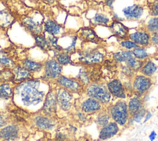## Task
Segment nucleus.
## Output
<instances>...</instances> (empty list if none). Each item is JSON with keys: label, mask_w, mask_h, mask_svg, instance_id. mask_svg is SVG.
Returning <instances> with one entry per match:
<instances>
[{"label": "nucleus", "mask_w": 158, "mask_h": 141, "mask_svg": "<svg viewBox=\"0 0 158 141\" xmlns=\"http://www.w3.org/2000/svg\"><path fill=\"white\" fill-rule=\"evenodd\" d=\"M41 82L38 79H30L14 87V96H17L23 106H36L42 103L46 93L40 90Z\"/></svg>", "instance_id": "nucleus-1"}, {"label": "nucleus", "mask_w": 158, "mask_h": 141, "mask_svg": "<svg viewBox=\"0 0 158 141\" xmlns=\"http://www.w3.org/2000/svg\"><path fill=\"white\" fill-rule=\"evenodd\" d=\"M107 111L112 121L115 122L120 127L125 126L130 118L128 109L127 101L125 100H117L107 107Z\"/></svg>", "instance_id": "nucleus-2"}, {"label": "nucleus", "mask_w": 158, "mask_h": 141, "mask_svg": "<svg viewBox=\"0 0 158 141\" xmlns=\"http://www.w3.org/2000/svg\"><path fill=\"white\" fill-rule=\"evenodd\" d=\"M85 92L88 97L98 100L103 105H108L111 103L112 96L109 92L106 85L104 83H90L86 85Z\"/></svg>", "instance_id": "nucleus-3"}, {"label": "nucleus", "mask_w": 158, "mask_h": 141, "mask_svg": "<svg viewBox=\"0 0 158 141\" xmlns=\"http://www.w3.org/2000/svg\"><path fill=\"white\" fill-rule=\"evenodd\" d=\"M133 94L139 96L145 95L152 88L153 80L151 77L146 76L141 73L135 74L131 79Z\"/></svg>", "instance_id": "nucleus-4"}, {"label": "nucleus", "mask_w": 158, "mask_h": 141, "mask_svg": "<svg viewBox=\"0 0 158 141\" xmlns=\"http://www.w3.org/2000/svg\"><path fill=\"white\" fill-rule=\"evenodd\" d=\"M78 61L86 65L99 64L104 59V54L98 49L91 48L79 52Z\"/></svg>", "instance_id": "nucleus-5"}, {"label": "nucleus", "mask_w": 158, "mask_h": 141, "mask_svg": "<svg viewBox=\"0 0 158 141\" xmlns=\"http://www.w3.org/2000/svg\"><path fill=\"white\" fill-rule=\"evenodd\" d=\"M151 34L144 27L130 28L128 39L139 46L148 47L151 45Z\"/></svg>", "instance_id": "nucleus-6"}, {"label": "nucleus", "mask_w": 158, "mask_h": 141, "mask_svg": "<svg viewBox=\"0 0 158 141\" xmlns=\"http://www.w3.org/2000/svg\"><path fill=\"white\" fill-rule=\"evenodd\" d=\"M56 94L57 106L62 111H69L73 105L72 93L60 87L56 90Z\"/></svg>", "instance_id": "nucleus-7"}, {"label": "nucleus", "mask_w": 158, "mask_h": 141, "mask_svg": "<svg viewBox=\"0 0 158 141\" xmlns=\"http://www.w3.org/2000/svg\"><path fill=\"white\" fill-rule=\"evenodd\" d=\"M106 85L113 98L117 100H125L127 98V93L120 79H113L107 82Z\"/></svg>", "instance_id": "nucleus-8"}, {"label": "nucleus", "mask_w": 158, "mask_h": 141, "mask_svg": "<svg viewBox=\"0 0 158 141\" xmlns=\"http://www.w3.org/2000/svg\"><path fill=\"white\" fill-rule=\"evenodd\" d=\"M57 107L56 92L50 90L46 93L43 101V105L41 108L42 113L46 116L52 117L56 114Z\"/></svg>", "instance_id": "nucleus-9"}, {"label": "nucleus", "mask_w": 158, "mask_h": 141, "mask_svg": "<svg viewBox=\"0 0 158 141\" xmlns=\"http://www.w3.org/2000/svg\"><path fill=\"white\" fill-rule=\"evenodd\" d=\"M122 14L128 21H137L142 18L144 14V7L139 4H133L123 7Z\"/></svg>", "instance_id": "nucleus-10"}, {"label": "nucleus", "mask_w": 158, "mask_h": 141, "mask_svg": "<svg viewBox=\"0 0 158 141\" xmlns=\"http://www.w3.org/2000/svg\"><path fill=\"white\" fill-rule=\"evenodd\" d=\"M57 84L72 93H80L83 90V85L77 79L69 78L60 75L56 79Z\"/></svg>", "instance_id": "nucleus-11"}, {"label": "nucleus", "mask_w": 158, "mask_h": 141, "mask_svg": "<svg viewBox=\"0 0 158 141\" xmlns=\"http://www.w3.org/2000/svg\"><path fill=\"white\" fill-rule=\"evenodd\" d=\"M43 65L44 79H57L61 75L62 66L56 59L47 60Z\"/></svg>", "instance_id": "nucleus-12"}, {"label": "nucleus", "mask_w": 158, "mask_h": 141, "mask_svg": "<svg viewBox=\"0 0 158 141\" xmlns=\"http://www.w3.org/2000/svg\"><path fill=\"white\" fill-rule=\"evenodd\" d=\"M109 28L113 35L120 40L128 38L130 28L121 21L113 19L109 25Z\"/></svg>", "instance_id": "nucleus-13"}, {"label": "nucleus", "mask_w": 158, "mask_h": 141, "mask_svg": "<svg viewBox=\"0 0 158 141\" xmlns=\"http://www.w3.org/2000/svg\"><path fill=\"white\" fill-rule=\"evenodd\" d=\"M34 125L40 130H52L56 126V121L52 117L44 114H38L33 119Z\"/></svg>", "instance_id": "nucleus-14"}, {"label": "nucleus", "mask_w": 158, "mask_h": 141, "mask_svg": "<svg viewBox=\"0 0 158 141\" xmlns=\"http://www.w3.org/2000/svg\"><path fill=\"white\" fill-rule=\"evenodd\" d=\"M104 106L98 100L88 96L87 98L81 102L80 109L85 114H91L98 113L104 109Z\"/></svg>", "instance_id": "nucleus-15"}, {"label": "nucleus", "mask_w": 158, "mask_h": 141, "mask_svg": "<svg viewBox=\"0 0 158 141\" xmlns=\"http://www.w3.org/2000/svg\"><path fill=\"white\" fill-rule=\"evenodd\" d=\"M20 134V128L15 124H7L0 129V139L4 141H15Z\"/></svg>", "instance_id": "nucleus-16"}, {"label": "nucleus", "mask_w": 158, "mask_h": 141, "mask_svg": "<svg viewBox=\"0 0 158 141\" xmlns=\"http://www.w3.org/2000/svg\"><path fill=\"white\" fill-rule=\"evenodd\" d=\"M120 130V127L114 121H111L104 127L100 128L98 138L101 140L109 139L117 135Z\"/></svg>", "instance_id": "nucleus-17"}, {"label": "nucleus", "mask_w": 158, "mask_h": 141, "mask_svg": "<svg viewBox=\"0 0 158 141\" xmlns=\"http://www.w3.org/2000/svg\"><path fill=\"white\" fill-rule=\"evenodd\" d=\"M12 72L14 74L13 82L17 84L32 79V73L20 65H15L12 69Z\"/></svg>", "instance_id": "nucleus-18"}, {"label": "nucleus", "mask_w": 158, "mask_h": 141, "mask_svg": "<svg viewBox=\"0 0 158 141\" xmlns=\"http://www.w3.org/2000/svg\"><path fill=\"white\" fill-rule=\"evenodd\" d=\"M158 69V58L150 57L144 61L139 72L146 76L152 77Z\"/></svg>", "instance_id": "nucleus-19"}, {"label": "nucleus", "mask_w": 158, "mask_h": 141, "mask_svg": "<svg viewBox=\"0 0 158 141\" xmlns=\"http://www.w3.org/2000/svg\"><path fill=\"white\" fill-rule=\"evenodd\" d=\"M127 105L130 117L133 116L138 111L144 107V101L142 97L134 94L129 98L128 101H127Z\"/></svg>", "instance_id": "nucleus-20"}, {"label": "nucleus", "mask_w": 158, "mask_h": 141, "mask_svg": "<svg viewBox=\"0 0 158 141\" xmlns=\"http://www.w3.org/2000/svg\"><path fill=\"white\" fill-rule=\"evenodd\" d=\"M78 36L81 40L87 42L98 43L100 41V38L94 30L90 27H84L80 29L78 32Z\"/></svg>", "instance_id": "nucleus-21"}, {"label": "nucleus", "mask_w": 158, "mask_h": 141, "mask_svg": "<svg viewBox=\"0 0 158 141\" xmlns=\"http://www.w3.org/2000/svg\"><path fill=\"white\" fill-rule=\"evenodd\" d=\"M22 25L34 36L40 35L42 30V25L37 23L31 17H27L23 19Z\"/></svg>", "instance_id": "nucleus-22"}, {"label": "nucleus", "mask_w": 158, "mask_h": 141, "mask_svg": "<svg viewBox=\"0 0 158 141\" xmlns=\"http://www.w3.org/2000/svg\"><path fill=\"white\" fill-rule=\"evenodd\" d=\"M133 57H134V56L132 50H127L123 49L122 50L117 51L112 54L114 60L118 64H125L128 59Z\"/></svg>", "instance_id": "nucleus-23"}, {"label": "nucleus", "mask_w": 158, "mask_h": 141, "mask_svg": "<svg viewBox=\"0 0 158 141\" xmlns=\"http://www.w3.org/2000/svg\"><path fill=\"white\" fill-rule=\"evenodd\" d=\"M112 121L107 109H102L98 113L95 118V122L100 127H104Z\"/></svg>", "instance_id": "nucleus-24"}, {"label": "nucleus", "mask_w": 158, "mask_h": 141, "mask_svg": "<svg viewBox=\"0 0 158 141\" xmlns=\"http://www.w3.org/2000/svg\"><path fill=\"white\" fill-rule=\"evenodd\" d=\"M14 88H13L9 82L0 83V99L7 100L14 96Z\"/></svg>", "instance_id": "nucleus-25"}, {"label": "nucleus", "mask_w": 158, "mask_h": 141, "mask_svg": "<svg viewBox=\"0 0 158 141\" xmlns=\"http://www.w3.org/2000/svg\"><path fill=\"white\" fill-rule=\"evenodd\" d=\"M44 28L45 31L51 35H58L61 30V26L56 22L54 20L49 19L44 24Z\"/></svg>", "instance_id": "nucleus-26"}, {"label": "nucleus", "mask_w": 158, "mask_h": 141, "mask_svg": "<svg viewBox=\"0 0 158 141\" xmlns=\"http://www.w3.org/2000/svg\"><path fill=\"white\" fill-rule=\"evenodd\" d=\"M22 66L33 73L40 72L43 69L44 65L41 62H36L29 59H25L22 61Z\"/></svg>", "instance_id": "nucleus-27"}, {"label": "nucleus", "mask_w": 158, "mask_h": 141, "mask_svg": "<svg viewBox=\"0 0 158 141\" xmlns=\"http://www.w3.org/2000/svg\"><path fill=\"white\" fill-rule=\"evenodd\" d=\"M54 54H55L56 60L61 66H65V65L72 64L71 56L69 53H67L64 51H59L56 50Z\"/></svg>", "instance_id": "nucleus-28"}, {"label": "nucleus", "mask_w": 158, "mask_h": 141, "mask_svg": "<svg viewBox=\"0 0 158 141\" xmlns=\"http://www.w3.org/2000/svg\"><path fill=\"white\" fill-rule=\"evenodd\" d=\"M148 47L138 46L135 49H133L132 51L134 57L143 61L148 59L149 58L151 57V53L148 51Z\"/></svg>", "instance_id": "nucleus-29"}, {"label": "nucleus", "mask_w": 158, "mask_h": 141, "mask_svg": "<svg viewBox=\"0 0 158 141\" xmlns=\"http://www.w3.org/2000/svg\"><path fill=\"white\" fill-rule=\"evenodd\" d=\"M113 20V19H112ZM106 14L103 13H96L91 19V22L94 25H108L112 20Z\"/></svg>", "instance_id": "nucleus-30"}, {"label": "nucleus", "mask_w": 158, "mask_h": 141, "mask_svg": "<svg viewBox=\"0 0 158 141\" xmlns=\"http://www.w3.org/2000/svg\"><path fill=\"white\" fill-rule=\"evenodd\" d=\"M13 16L7 11H0V27L2 28L9 27L14 22Z\"/></svg>", "instance_id": "nucleus-31"}, {"label": "nucleus", "mask_w": 158, "mask_h": 141, "mask_svg": "<svg viewBox=\"0 0 158 141\" xmlns=\"http://www.w3.org/2000/svg\"><path fill=\"white\" fill-rule=\"evenodd\" d=\"M143 27L151 34H158V17H151Z\"/></svg>", "instance_id": "nucleus-32"}, {"label": "nucleus", "mask_w": 158, "mask_h": 141, "mask_svg": "<svg viewBox=\"0 0 158 141\" xmlns=\"http://www.w3.org/2000/svg\"><path fill=\"white\" fill-rule=\"evenodd\" d=\"M0 65L4 68L13 69L15 64L12 58L7 53L1 51H0Z\"/></svg>", "instance_id": "nucleus-33"}, {"label": "nucleus", "mask_w": 158, "mask_h": 141, "mask_svg": "<svg viewBox=\"0 0 158 141\" xmlns=\"http://www.w3.org/2000/svg\"><path fill=\"white\" fill-rule=\"evenodd\" d=\"M35 40L36 45L43 50L48 51L51 49V45L48 39L42 35H37L35 36Z\"/></svg>", "instance_id": "nucleus-34"}, {"label": "nucleus", "mask_w": 158, "mask_h": 141, "mask_svg": "<svg viewBox=\"0 0 158 141\" xmlns=\"http://www.w3.org/2000/svg\"><path fill=\"white\" fill-rule=\"evenodd\" d=\"M144 61H140L135 57H133L128 59L125 63V65L131 69L133 70H134L135 72H139L143 65Z\"/></svg>", "instance_id": "nucleus-35"}, {"label": "nucleus", "mask_w": 158, "mask_h": 141, "mask_svg": "<svg viewBox=\"0 0 158 141\" xmlns=\"http://www.w3.org/2000/svg\"><path fill=\"white\" fill-rule=\"evenodd\" d=\"M14 74L9 68H4L0 70V83L13 82Z\"/></svg>", "instance_id": "nucleus-36"}, {"label": "nucleus", "mask_w": 158, "mask_h": 141, "mask_svg": "<svg viewBox=\"0 0 158 141\" xmlns=\"http://www.w3.org/2000/svg\"><path fill=\"white\" fill-rule=\"evenodd\" d=\"M76 78L83 85H88L90 83V77L86 68H81Z\"/></svg>", "instance_id": "nucleus-37"}, {"label": "nucleus", "mask_w": 158, "mask_h": 141, "mask_svg": "<svg viewBox=\"0 0 158 141\" xmlns=\"http://www.w3.org/2000/svg\"><path fill=\"white\" fill-rule=\"evenodd\" d=\"M147 4L150 15L151 17H158V0L148 2Z\"/></svg>", "instance_id": "nucleus-38"}, {"label": "nucleus", "mask_w": 158, "mask_h": 141, "mask_svg": "<svg viewBox=\"0 0 158 141\" xmlns=\"http://www.w3.org/2000/svg\"><path fill=\"white\" fill-rule=\"evenodd\" d=\"M119 45L122 48L127 50H133L139 46L135 43H134L133 41L128 38L120 40L119 42Z\"/></svg>", "instance_id": "nucleus-39"}, {"label": "nucleus", "mask_w": 158, "mask_h": 141, "mask_svg": "<svg viewBox=\"0 0 158 141\" xmlns=\"http://www.w3.org/2000/svg\"><path fill=\"white\" fill-rule=\"evenodd\" d=\"M146 112H147L146 109L144 107H143L142 109L138 111L136 113H135L133 116H131V118L133 119L135 122H140L141 121H142L143 119L144 118L146 114Z\"/></svg>", "instance_id": "nucleus-40"}, {"label": "nucleus", "mask_w": 158, "mask_h": 141, "mask_svg": "<svg viewBox=\"0 0 158 141\" xmlns=\"http://www.w3.org/2000/svg\"><path fill=\"white\" fill-rule=\"evenodd\" d=\"M122 72L126 77L128 79H132L133 77L135 75V72L133 70L131 69L127 66L126 65H124L122 67Z\"/></svg>", "instance_id": "nucleus-41"}, {"label": "nucleus", "mask_w": 158, "mask_h": 141, "mask_svg": "<svg viewBox=\"0 0 158 141\" xmlns=\"http://www.w3.org/2000/svg\"><path fill=\"white\" fill-rule=\"evenodd\" d=\"M87 114H85L84 112H83L80 108L76 112V116L77 118L78 119V120L81 122V123H85L86 122L88 118H87Z\"/></svg>", "instance_id": "nucleus-42"}, {"label": "nucleus", "mask_w": 158, "mask_h": 141, "mask_svg": "<svg viewBox=\"0 0 158 141\" xmlns=\"http://www.w3.org/2000/svg\"><path fill=\"white\" fill-rule=\"evenodd\" d=\"M67 137L65 134L62 132H58L55 136V141H67Z\"/></svg>", "instance_id": "nucleus-43"}, {"label": "nucleus", "mask_w": 158, "mask_h": 141, "mask_svg": "<svg viewBox=\"0 0 158 141\" xmlns=\"http://www.w3.org/2000/svg\"><path fill=\"white\" fill-rule=\"evenodd\" d=\"M7 116L2 113H0V129L7 124Z\"/></svg>", "instance_id": "nucleus-44"}, {"label": "nucleus", "mask_w": 158, "mask_h": 141, "mask_svg": "<svg viewBox=\"0 0 158 141\" xmlns=\"http://www.w3.org/2000/svg\"><path fill=\"white\" fill-rule=\"evenodd\" d=\"M151 45L158 47V34H151Z\"/></svg>", "instance_id": "nucleus-45"}, {"label": "nucleus", "mask_w": 158, "mask_h": 141, "mask_svg": "<svg viewBox=\"0 0 158 141\" xmlns=\"http://www.w3.org/2000/svg\"><path fill=\"white\" fill-rule=\"evenodd\" d=\"M151 117H152V113H151L150 111H147L146 114V115H145V116H144V118L143 122L144 123V122H146L147 121H148L150 119V118H151Z\"/></svg>", "instance_id": "nucleus-46"}, {"label": "nucleus", "mask_w": 158, "mask_h": 141, "mask_svg": "<svg viewBox=\"0 0 158 141\" xmlns=\"http://www.w3.org/2000/svg\"><path fill=\"white\" fill-rule=\"evenodd\" d=\"M157 136V134L154 130L151 131V132L149 134V139L150 140V141H154Z\"/></svg>", "instance_id": "nucleus-47"}, {"label": "nucleus", "mask_w": 158, "mask_h": 141, "mask_svg": "<svg viewBox=\"0 0 158 141\" xmlns=\"http://www.w3.org/2000/svg\"><path fill=\"white\" fill-rule=\"evenodd\" d=\"M115 1V0H106L105 3L106 5L109 7H112L114 2Z\"/></svg>", "instance_id": "nucleus-48"}, {"label": "nucleus", "mask_w": 158, "mask_h": 141, "mask_svg": "<svg viewBox=\"0 0 158 141\" xmlns=\"http://www.w3.org/2000/svg\"><path fill=\"white\" fill-rule=\"evenodd\" d=\"M44 1H47L48 2H51V3H52L54 1V0H44Z\"/></svg>", "instance_id": "nucleus-49"}, {"label": "nucleus", "mask_w": 158, "mask_h": 141, "mask_svg": "<svg viewBox=\"0 0 158 141\" xmlns=\"http://www.w3.org/2000/svg\"><path fill=\"white\" fill-rule=\"evenodd\" d=\"M156 108H157V109H158V105H157V106H156Z\"/></svg>", "instance_id": "nucleus-50"}, {"label": "nucleus", "mask_w": 158, "mask_h": 141, "mask_svg": "<svg viewBox=\"0 0 158 141\" xmlns=\"http://www.w3.org/2000/svg\"><path fill=\"white\" fill-rule=\"evenodd\" d=\"M153 1H156V0H153Z\"/></svg>", "instance_id": "nucleus-51"}]
</instances>
